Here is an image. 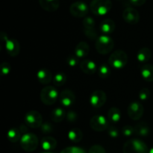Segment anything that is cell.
<instances>
[{"mask_svg":"<svg viewBox=\"0 0 153 153\" xmlns=\"http://www.w3.org/2000/svg\"><path fill=\"white\" fill-rule=\"evenodd\" d=\"M123 153H149V149L146 143L139 139L133 138L124 143Z\"/></svg>","mask_w":153,"mask_h":153,"instance_id":"cell-1","label":"cell"},{"mask_svg":"<svg viewBox=\"0 0 153 153\" xmlns=\"http://www.w3.org/2000/svg\"><path fill=\"white\" fill-rule=\"evenodd\" d=\"M114 41L111 37L106 34L99 36L97 40H96V49L100 55H108L111 52L112 49H114Z\"/></svg>","mask_w":153,"mask_h":153,"instance_id":"cell-2","label":"cell"},{"mask_svg":"<svg viewBox=\"0 0 153 153\" xmlns=\"http://www.w3.org/2000/svg\"><path fill=\"white\" fill-rule=\"evenodd\" d=\"M112 1L111 0H92L90 4V9L97 16H105L111 10Z\"/></svg>","mask_w":153,"mask_h":153,"instance_id":"cell-3","label":"cell"},{"mask_svg":"<svg viewBox=\"0 0 153 153\" xmlns=\"http://www.w3.org/2000/svg\"><path fill=\"white\" fill-rule=\"evenodd\" d=\"M127 63H128V55L126 52L120 49L114 51L108 58L109 65L117 70L125 67Z\"/></svg>","mask_w":153,"mask_h":153,"instance_id":"cell-4","label":"cell"},{"mask_svg":"<svg viewBox=\"0 0 153 153\" xmlns=\"http://www.w3.org/2000/svg\"><path fill=\"white\" fill-rule=\"evenodd\" d=\"M40 100L46 105H52L59 99L58 91L55 87L46 86L40 91Z\"/></svg>","mask_w":153,"mask_h":153,"instance_id":"cell-5","label":"cell"},{"mask_svg":"<svg viewBox=\"0 0 153 153\" xmlns=\"http://www.w3.org/2000/svg\"><path fill=\"white\" fill-rule=\"evenodd\" d=\"M38 144V138L37 135L33 133H27L21 137L20 146L22 149L27 152H34L37 149Z\"/></svg>","mask_w":153,"mask_h":153,"instance_id":"cell-6","label":"cell"},{"mask_svg":"<svg viewBox=\"0 0 153 153\" xmlns=\"http://www.w3.org/2000/svg\"><path fill=\"white\" fill-rule=\"evenodd\" d=\"M25 123L32 128H40L43 124V117L37 111H30L25 115Z\"/></svg>","mask_w":153,"mask_h":153,"instance_id":"cell-7","label":"cell"},{"mask_svg":"<svg viewBox=\"0 0 153 153\" xmlns=\"http://www.w3.org/2000/svg\"><path fill=\"white\" fill-rule=\"evenodd\" d=\"M88 12L89 7L86 3L82 1H75L70 7V14L76 18L86 17Z\"/></svg>","mask_w":153,"mask_h":153,"instance_id":"cell-8","label":"cell"},{"mask_svg":"<svg viewBox=\"0 0 153 153\" xmlns=\"http://www.w3.org/2000/svg\"><path fill=\"white\" fill-rule=\"evenodd\" d=\"M90 126L95 131L101 132L108 128V120L104 116L95 115L90 120Z\"/></svg>","mask_w":153,"mask_h":153,"instance_id":"cell-9","label":"cell"},{"mask_svg":"<svg viewBox=\"0 0 153 153\" xmlns=\"http://www.w3.org/2000/svg\"><path fill=\"white\" fill-rule=\"evenodd\" d=\"M90 104L95 108H101L107 101V95L102 90H97L91 94L90 97Z\"/></svg>","mask_w":153,"mask_h":153,"instance_id":"cell-10","label":"cell"},{"mask_svg":"<svg viewBox=\"0 0 153 153\" xmlns=\"http://www.w3.org/2000/svg\"><path fill=\"white\" fill-rule=\"evenodd\" d=\"M144 113L143 105L137 101H134L129 104L128 107V115L132 120H138Z\"/></svg>","mask_w":153,"mask_h":153,"instance_id":"cell-11","label":"cell"},{"mask_svg":"<svg viewBox=\"0 0 153 153\" xmlns=\"http://www.w3.org/2000/svg\"><path fill=\"white\" fill-rule=\"evenodd\" d=\"M59 101L61 105L69 108L74 104L76 101V96L71 90L66 89L61 91L59 94Z\"/></svg>","mask_w":153,"mask_h":153,"instance_id":"cell-12","label":"cell"},{"mask_svg":"<svg viewBox=\"0 0 153 153\" xmlns=\"http://www.w3.org/2000/svg\"><path fill=\"white\" fill-rule=\"evenodd\" d=\"M123 18L127 23L131 25H135L138 23L140 20V14L136 9L128 7L123 12Z\"/></svg>","mask_w":153,"mask_h":153,"instance_id":"cell-13","label":"cell"},{"mask_svg":"<svg viewBox=\"0 0 153 153\" xmlns=\"http://www.w3.org/2000/svg\"><path fill=\"white\" fill-rule=\"evenodd\" d=\"M5 50L11 57L17 56L20 52V45L16 39H7L5 41Z\"/></svg>","mask_w":153,"mask_h":153,"instance_id":"cell-14","label":"cell"},{"mask_svg":"<svg viewBox=\"0 0 153 153\" xmlns=\"http://www.w3.org/2000/svg\"><path fill=\"white\" fill-rule=\"evenodd\" d=\"M97 64L91 59H85L80 64V69L87 75H93L97 71Z\"/></svg>","mask_w":153,"mask_h":153,"instance_id":"cell-15","label":"cell"},{"mask_svg":"<svg viewBox=\"0 0 153 153\" xmlns=\"http://www.w3.org/2000/svg\"><path fill=\"white\" fill-rule=\"evenodd\" d=\"M42 9L48 12H55L60 6V0H39Z\"/></svg>","mask_w":153,"mask_h":153,"instance_id":"cell-16","label":"cell"},{"mask_svg":"<svg viewBox=\"0 0 153 153\" xmlns=\"http://www.w3.org/2000/svg\"><path fill=\"white\" fill-rule=\"evenodd\" d=\"M37 78L38 82L42 85H48L53 80L51 71L47 69H41L37 73Z\"/></svg>","mask_w":153,"mask_h":153,"instance_id":"cell-17","label":"cell"},{"mask_svg":"<svg viewBox=\"0 0 153 153\" xmlns=\"http://www.w3.org/2000/svg\"><path fill=\"white\" fill-rule=\"evenodd\" d=\"M90 52L89 45L86 42L81 41L76 45L75 48V55L79 58H83L86 57Z\"/></svg>","mask_w":153,"mask_h":153,"instance_id":"cell-18","label":"cell"},{"mask_svg":"<svg viewBox=\"0 0 153 153\" xmlns=\"http://www.w3.org/2000/svg\"><path fill=\"white\" fill-rule=\"evenodd\" d=\"M100 30L102 31V32L103 33V34H111L112 32H114L116 28V25H115L114 21L112 20L111 19H105L104 20H102L100 23Z\"/></svg>","mask_w":153,"mask_h":153,"instance_id":"cell-19","label":"cell"},{"mask_svg":"<svg viewBox=\"0 0 153 153\" xmlns=\"http://www.w3.org/2000/svg\"><path fill=\"white\" fill-rule=\"evenodd\" d=\"M40 144H41V147L43 150L49 152V151L54 150L56 148L57 140L54 137L48 136V137H44L43 138H42Z\"/></svg>","mask_w":153,"mask_h":153,"instance_id":"cell-20","label":"cell"},{"mask_svg":"<svg viewBox=\"0 0 153 153\" xmlns=\"http://www.w3.org/2000/svg\"><path fill=\"white\" fill-rule=\"evenodd\" d=\"M134 128V133L141 137H146L150 132V128L147 123L140 122L137 123Z\"/></svg>","mask_w":153,"mask_h":153,"instance_id":"cell-21","label":"cell"},{"mask_svg":"<svg viewBox=\"0 0 153 153\" xmlns=\"http://www.w3.org/2000/svg\"><path fill=\"white\" fill-rule=\"evenodd\" d=\"M108 120L113 123H117L121 119V111L118 108L112 107L108 110L107 114Z\"/></svg>","mask_w":153,"mask_h":153,"instance_id":"cell-22","label":"cell"},{"mask_svg":"<svg viewBox=\"0 0 153 153\" xmlns=\"http://www.w3.org/2000/svg\"><path fill=\"white\" fill-rule=\"evenodd\" d=\"M140 74L142 78L146 82H153V65L145 64L141 67Z\"/></svg>","mask_w":153,"mask_h":153,"instance_id":"cell-23","label":"cell"},{"mask_svg":"<svg viewBox=\"0 0 153 153\" xmlns=\"http://www.w3.org/2000/svg\"><path fill=\"white\" fill-rule=\"evenodd\" d=\"M152 52L147 47H143L137 52V59L140 63H146L151 58Z\"/></svg>","mask_w":153,"mask_h":153,"instance_id":"cell-24","label":"cell"},{"mask_svg":"<svg viewBox=\"0 0 153 153\" xmlns=\"http://www.w3.org/2000/svg\"><path fill=\"white\" fill-rule=\"evenodd\" d=\"M66 112L62 108H56L51 113V119L55 123H61L66 117Z\"/></svg>","mask_w":153,"mask_h":153,"instance_id":"cell-25","label":"cell"},{"mask_svg":"<svg viewBox=\"0 0 153 153\" xmlns=\"http://www.w3.org/2000/svg\"><path fill=\"white\" fill-rule=\"evenodd\" d=\"M68 138L73 143H79L83 138V133L80 128H72L68 132Z\"/></svg>","mask_w":153,"mask_h":153,"instance_id":"cell-26","label":"cell"},{"mask_svg":"<svg viewBox=\"0 0 153 153\" xmlns=\"http://www.w3.org/2000/svg\"><path fill=\"white\" fill-rule=\"evenodd\" d=\"M7 137L12 143H16L21 140V132L19 128H12L7 131Z\"/></svg>","mask_w":153,"mask_h":153,"instance_id":"cell-27","label":"cell"},{"mask_svg":"<svg viewBox=\"0 0 153 153\" xmlns=\"http://www.w3.org/2000/svg\"><path fill=\"white\" fill-rule=\"evenodd\" d=\"M52 82L56 87L63 86L67 82V75L63 72H59L54 76Z\"/></svg>","mask_w":153,"mask_h":153,"instance_id":"cell-28","label":"cell"},{"mask_svg":"<svg viewBox=\"0 0 153 153\" xmlns=\"http://www.w3.org/2000/svg\"><path fill=\"white\" fill-rule=\"evenodd\" d=\"M111 73V69L108 65L106 64H102L98 70V74L101 79H108L110 76Z\"/></svg>","mask_w":153,"mask_h":153,"instance_id":"cell-29","label":"cell"},{"mask_svg":"<svg viewBox=\"0 0 153 153\" xmlns=\"http://www.w3.org/2000/svg\"><path fill=\"white\" fill-rule=\"evenodd\" d=\"M84 33H85L88 38L91 39L92 40H97V38L99 37L98 34H97V31L94 30V28H89V29L85 28L84 29Z\"/></svg>","mask_w":153,"mask_h":153,"instance_id":"cell-30","label":"cell"},{"mask_svg":"<svg viewBox=\"0 0 153 153\" xmlns=\"http://www.w3.org/2000/svg\"><path fill=\"white\" fill-rule=\"evenodd\" d=\"M83 25L85 28L89 29V28H94L95 25V20L91 16H86L83 19Z\"/></svg>","mask_w":153,"mask_h":153,"instance_id":"cell-31","label":"cell"},{"mask_svg":"<svg viewBox=\"0 0 153 153\" xmlns=\"http://www.w3.org/2000/svg\"><path fill=\"white\" fill-rule=\"evenodd\" d=\"M138 97L141 101H146L150 97V91L146 88H142L139 92Z\"/></svg>","mask_w":153,"mask_h":153,"instance_id":"cell-32","label":"cell"},{"mask_svg":"<svg viewBox=\"0 0 153 153\" xmlns=\"http://www.w3.org/2000/svg\"><path fill=\"white\" fill-rule=\"evenodd\" d=\"M61 153H85V151L82 148L76 147V146H70L63 149Z\"/></svg>","mask_w":153,"mask_h":153,"instance_id":"cell-33","label":"cell"},{"mask_svg":"<svg viewBox=\"0 0 153 153\" xmlns=\"http://www.w3.org/2000/svg\"><path fill=\"white\" fill-rule=\"evenodd\" d=\"M122 133L125 137H130L134 133V128L129 125L124 126L122 128Z\"/></svg>","mask_w":153,"mask_h":153,"instance_id":"cell-34","label":"cell"},{"mask_svg":"<svg viewBox=\"0 0 153 153\" xmlns=\"http://www.w3.org/2000/svg\"><path fill=\"white\" fill-rule=\"evenodd\" d=\"M53 126H52V124L49 123H43L41 127H40L41 132H43V134H49V133H52V131H53Z\"/></svg>","mask_w":153,"mask_h":153,"instance_id":"cell-35","label":"cell"},{"mask_svg":"<svg viewBox=\"0 0 153 153\" xmlns=\"http://www.w3.org/2000/svg\"><path fill=\"white\" fill-rule=\"evenodd\" d=\"M79 58L76 55H70L68 58H67V63L70 67H74L79 64Z\"/></svg>","mask_w":153,"mask_h":153,"instance_id":"cell-36","label":"cell"},{"mask_svg":"<svg viewBox=\"0 0 153 153\" xmlns=\"http://www.w3.org/2000/svg\"><path fill=\"white\" fill-rule=\"evenodd\" d=\"M108 134L112 138H117L119 136V130L114 126H110L108 128Z\"/></svg>","mask_w":153,"mask_h":153,"instance_id":"cell-37","label":"cell"},{"mask_svg":"<svg viewBox=\"0 0 153 153\" xmlns=\"http://www.w3.org/2000/svg\"><path fill=\"white\" fill-rule=\"evenodd\" d=\"M1 70L3 76H7V75H8L9 73H10V70H11V66H10V64L7 62L1 63Z\"/></svg>","mask_w":153,"mask_h":153,"instance_id":"cell-38","label":"cell"},{"mask_svg":"<svg viewBox=\"0 0 153 153\" xmlns=\"http://www.w3.org/2000/svg\"><path fill=\"white\" fill-rule=\"evenodd\" d=\"M88 153H106L105 149L100 145H94L89 149Z\"/></svg>","mask_w":153,"mask_h":153,"instance_id":"cell-39","label":"cell"},{"mask_svg":"<svg viewBox=\"0 0 153 153\" xmlns=\"http://www.w3.org/2000/svg\"><path fill=\"white\" fill-rule=\"evenodd\" d=\"M66 117H67V120H68L69 122H71V123H73L75 122V121H76V120H77L78 118L77 114H76L75 111H70L67 112Z\"/></svg>","mask_w":153,"mask_h":153,"instance_id":"cell-40","label":"cell"},{"mask_svg":"<svg viewBox=\"0 0 153 153\" xmlns=\"http://www.w3.org/2000/svg\"><path fill=\"white\" fill-rule=\"evenodd\" d=\"M129 1L134 6H142L146 3V0H129Z\"/></svg>","mask_w":153,"mask_h":153,"instance_id":"cell-41","label":"cell"},{"mask_svg":"<svg viewBox=\"0 0 153 153\" xmlns=\"http://www.w3.org/2000/svg\"><path fill=\"white\" fill-rule=\"evenodd\" d=\"M26 124H21L20 126H19V131H20V132L21 133H23L24 134H27V133H28V127L26 126Z\"/></svg>","mask_w":153,"mask_h":153,"instance_id":"cell-42","label":"cell"},{"mask_svg":"<svg viewBox=\"0 0 153 153\" xmlns=\"http://www.w3.org/2000/svg\"><path fill=\"white\" fill-rule=\"evenodd\" d=\"M149 153H153V146L149 150Z\"/></svg>","mask_w":153,"mask_h":153,"instance_id":"cell-43","label":"cell"},{"mask_svg":"<svg viewBox=\"0 0 153 153\" xmlns=\"http://www.w3.org/2000/svg\"><path fill=\"white\" fill-rule=\"evenodd\" d=\"M43 153H52V152H43Z\"/></svg>","mask_w":153,"mask_h":153,"instance_id":"cell-44","label":"cell"}]
</instances>
